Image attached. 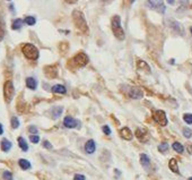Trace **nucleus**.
Returning <instances> with one entry per match:
<instances>
[{"instance_id":"f257e3e1","label":"nucleus","mask_w":192,"mask_h":180,"mask_svg":"<svg viewBox=\"0 0 192 180\" xmlns=\"http://www.w3.org/2000/svg\"><path fill=\"white\" fill-rule=\"evenodd\" d=\"M73 24H75L77 30H79L81 33H84V34H87V33H88L87 22H86V19H85L84 14L81 13L80 10H73Z\"/></svg>"},{"instance_id":"f03ea898","label":"nucleus","mask_w":192,"mask_h":180,"mask_svg":"<svg viewBox=\"0 0 192 180\" xmlns=\"http://www.w3.org/2000/svg\"><path fill=\"white\" fill-rule=\"evenodd\" d=\"M112 31H113V34L118 40L122 41L125 38L124 34V31L121 26V18L119 15H115L114 17L112 18Z\"/></svg>"},{"instance_id":"7ed1b4c3","label":"nucleus","mask_w":192,"mask_h":180,"mask_svg":"<svg viewBox=\"0 0 192 180\" xmlns=\"http://www.w3.org/2000/svg\"><path fill=\"white\" fill-rule=\"evenodd\" d=\"M21 51L24 53V56L30 60H36L38 58V56H40L37 48L33 45V44H31V43L24 44L23 48H21Z\"/></svg>"},{"instance_id":"20e7f679","label":"nucleus","mask_w":192,"mask_h":180,"mask_svg":"<svg viewBox=\"0 0 192 180\" xmlns=\"http://www.w3.org/2000/svg\"><path fill=\"white\" fill-rule=\"evenodd\" d=\"M14 94H15V87H14V84L11 81H7L4 84V98L5 101L7 103H9L14 98Z\"/></svg>"},{"instance_id":"39448f33","label":"nucleus","mask_w":192,"mask_h":180,"mask_svg":"<svg viewBox=\"0 0 192 180\" xmlns=\"http://www.w3.org/2000/svg\"><path fill=\"white\" fill-rule=\"evenodd\" d=\"M71 62L75 64V66H77V67H84L88 62V57L84 52H79V53H77L76 56L73 57Z\"/></svg>"},{"instance_id":"423d86ee","label":"nucleus","mask_w":192,"mask_h":180,"mask_svg":"<svg viewBox=\"0 0 192 180\" xmlns=\"http://www.w3.org/2000/svg\"><path fill=\"white\" fill-rule=\"evenodd\" d=\"M153 118L154 120L159 124L161 126H166L167 125V118H166V113L163 111V110H155L153 113Z\"/></svg>"},{"instance_id":"0eeeda50","label":"nucleus","mask_w":192,"mask_h":180,"mask_svg":"<svg viewBox=\"0 0 192 180\" xmlns=\"http://www.w3.org/2000/svg\"><path fill=\"white\" fill-rule=\"evenodd\" d=\"M127 94L129 95V98L131 99H141L144 96V92L140 87L138 86H130L129 90L127 91Z\"/></svg>"},{"instance_id":"6e6552de","label":"nucleus","mask_w":192,"mask_h":180,"mask_svg":"<svg viewBox=\"0 0 192 180\" xmlns=\"http://www.w3.org/2000/svg\"><path fill=\"white\" fill-rule=\"evenodd\" d=\"M44 74L49 78H57L58 76V67L57 66H47L44 67Z\"/></svg>"},{"instance_id":"1a4fd4ad","label":"nucleus","mask_w":192,"mask_h":180,"mask_svg":"<svg viewBox=\"0 0 192 180\" xmlns=\"http://www.w3.org/2000/svg\"><path fill=\"white\" fill-rule=\"evenodd\" d=\"M63 126L67 128H76L78 126V121L76 119H73V117H66L63 119Z\"/></svg>"},{"instance_id":"9d476101","label":"nucleus","mask_w":192,"mask_h":180,"mask_svg":"<svg viewBox=\"0 0 192 180\" xmlns=\"http://www.w3.org/2000/svg\"><path fill=\"white\" fill-rule=\"evenodd\" d=\"M120 136L125 141H131L132 139V132L128 127H123L122 129H120Z\"/></svg>"},{"instance_id":"9b49d317","label":"nucleus","mask_w":192,"mask_h":180,"mask_svg":"<svg viewBox=\"0 0 192 180\" xmlns=\"http://www.w3.org/2000/svg\"><path fill=\"white\" fill-rule=\"evenodd\" d=\"M96 150V145H95L94 139H89L87 141V143L85 144V151L88 153V154H93Z\"/></svg>"},{"instance_id":"f8f14e48","label":"nucleus","mask_w":192,"mask_h":180,"mask_svg":"<svg viewBox=\"0 0 192 180\" xmlns=\"http://www.w3.org/2000/svg\"><path fill=\"white\" fill-rule=\"evenodd\" d=\"M63 111V108L62 107H53L51 109V117L53 119H57V118H59L61 116V113Z\"/></svg>"},{"instance_id":"ddd939ff","label":"nucleus","mask_w":192,"mask_h":180,"mask_svg":"<svg viewBox=\"0 0 192 180\" xmlns=\"http://www.w3.org/2000/svg\"><path fill=\"white\" fill-rule=\"evenodd\" d=\"M136 136L138 139H140V141L142 142H146V139H147V130L138 128L136 130Z\"/></svg>"},{"instance_id":"4468645a","label":"nucleus","mask_w":192,"mask_h":180,"mask_svg":"<svg viewBox=\"0 0 192 180\" xmlns=\"http://www.w3.org/2000/svg\"><path fill=\"white\" fill-rule=\"evenodd\" d=\"M26 86L31 90H35L36 86H37V82L33 77H27L26 78Z\"/></svg>"},{"instance_id":"2eb2a0df","label":"nucleus","mask_w":192,"mask_h":180,"mask_svg":"<svg viewBox=\"0 0 192 180\" xmlns=\"http://www.w3.org/2000/svg\"><path fill=\"white\" fill-rule=\"evenodd\" d=\"M52 92L53 93H58V94H66L67 93V90L63 85H60V84H57L52 87Z\"/></svg>"},{"instance_id":"dca6fc26","label":"nucleus","mask_w":192,"mask_h":180,"mask_svg":"<svg viewBox=\"0 0 192 180\" xmlns=\"http://www.w3.org/2000/svg\"><path fill=\"white\" fill-rule=\"evenodd\" d=\"M168 167L171 169V171H173L174 173H180L179 170V165H177V161L175 159H171L170 162H168Z\"/></svg>"},{"instance_id":"f3484780","label":"nucleus","mask_w":192,"mask_h":180,"mask_svg":"<svg viewBox=\"0 0 192 180\" xmlns=\"http://www.w3.org/2000/svg\"><path fill=\"white\" fill-rule=\"evenodd\" d=\"M140 163L144 168H148L150 164V159L148 158L147 154H141L140 155Z\"/></svg>"},{"instance_id":"a211bd4d","label":"nucleus","mask_w":192,"mask_h":180,"mask_svg":"<svg viewBox=\"0 0 192 180\" xmlns=\"http://www.w3.org/2000/svg\"><path fill=\"white\" fill-rule=\"evenodd\" d=\"M11 148V143L8 141V139H2L1 141V150L4 151V152H8L9 150Z\"/></svg>"},{"instance_id":"6ab92c4d","label":"nucleus","mask_w":192,"mask_h":180,"mask_svg":"<svg viewBox=\"0 0 192 180\" xmlns=\"http://www.w3.org/2000/svg\"><path fill=\"white\" fill-rule=\"evenodd\" d=\"M148 6L151 8L163 7V0H148Z\"/></svg>"},{"instance_id":"aec40b11","label":"nucleus","mask_w":192,"mask_h":180,"mask_svg":"<svg viewBox=\"0 0 192 180\" xmlns=\"http://www.w3.org/2000/svg\"><path fill=\"white\" fill-rule=\"evenodd\" d=\"M18 164H19V167L23 169V170H28L31 169V163L25 159H21L18 161Z\"/></svg>"},{"instance_id":"412c9836","label":"nucleus","mask_w":192,"mask_h":180,"mask_svg":"<svg viewBox=\"0 0 192 180\" xmlns=\"http://www.w3.org/2000/svg\"><path fill=\"white\" fill-rule=\"evenodd\" d=\"M23 19H21V18H17V19H15V21L13 22V25H11V28L13 30H21V26H23Z\"/></svg>"},{"instance_id":"4be33fe9","label":"nucleus","mask_w":192,"mask_h":180,"mask_svg":"<svg viewBox=\"0 0 192 180\" xmlns=\"http://www.w3.org/2000/svg\"><path fill=\"white\" fill-rule=\"evenodd\" d=\"M18 145H19V147H21V150L24 151V152H26V151L28 150V145H27V143H26V141L24 139L23 137H18Z\"/></svg>"},{"instance_id":"5701e85b","label":"nucleus","mask_w":192,"mask_h":180,"mask_svg":"<svg viewBox=\"0 0 192 180\" xmlns=\"http://www.w3.org/2000/svg\"><path fill=\"white\" fill-rule=\"evenodd\" d=\"M172 147H173V150H174L175 152H177V153H183L184 147H183V145H182L181 143H179V142H175V143H173Z\"/></svg>"},{"instance_id":"b1692460","label":"nucleus","mask_w":192,"mask_h":180,"mask_svg":"<svg viewBox=\"0 0 192 180\" xmlns=\"http://www.w3.org/2000/svg\"><path fill=\"white\" fill-rule=\"evenodd\" d=\"M137 65H138V68H139V69H144V70H146V72H148V73L150 72L149 66H148V65L146 64L145 61H142V60H138V62H137Z\"/></svg>"},{"instance_id":"393cba45","label":"nucleus","mask_w":192,"mask_h":180,"mask_svg":"<svg viewBox=\"0 0 192 180\" xmlns=\"http://www.w3.org/2000/svg\"><path fill=\"white\" fill-rule=\"evenodd\" d=\"M6 34V30H5V24L4 22L0 19V41H2Z\"/></svg>"},{"instance_id":"a878e982","label":"nucleus","mask_w":192,"mask_h":180,"mask_svg":"<svg viewBox=\"0 0 192 180\" xmlns=\"http://www.w3.org/2000/svg\"><path fill=\"white\" fill-rule=\"evenodd\" d=\"M24 22H25L26 24H27V25H34L35 23H36V19H35L34 17H33V16H27V17L25 18V19H24Z\"/></svg>"},{"instance_id":"bb28decb","label":"nucleus","mask_w":192,"mask_h":180,"mask_svg":"<svg viewBox=\"0 0 192 180\" xmlns=\"http://www.w3.org/2000/svg\"><path fill=\"white\" fill-rule=\"evenodd\" d=\"M158 150H159V152H162V153H165V152L168 150V144H167L166 142H164V143H162V144H159Z\"/></svg>"},{"instance_id":"cd10ccee","label":"nucleus","mask_w":192,"mask_h":180,"mask_svg":"<svg viewBox=\"0 0 192 180\" xmlns=\"http://www.w3.org/2000/svg\"><path fill=\"white\" fill-rule=\"evenodd\" d=\"M11 127L14 129H17L19 127V120L16 118V117H13L11 118Z\"/></svg>"},{"instance_id":"c85d7f7f","label":"nucleus","mask_w":192,"mask_h":180,"mask_svg":"<svg viewBox=\"0 0 192 180\" xmlns=\"http://www.w3.org/2000/svg\"><path fill=\"white\" fill-rule=\"evenodd\" d=\"M183 120L189 125H192V115L191 113H185L183 116Z\"/></svg>"},{"instance_id":"c756f323","label":"nucleus","mask_w":192,"mask_h":180,"mask_svg":"<svg viewBox=\"0 0 192 180\" xmlns=\"http://www.w3.org/2000/svg\"><path fill=\"white\" fill-rule=\"evenodd\" d=\"M60 50L62 51V53H64V52L67 51L68 50V48H69V45H68V43H66V42H62V43H60Z\"/></svg>"},{"instance_id":"7c9ffc66","label":"nucleus","mask_w":192,"mask_h":180,"mask_svg":"<svg viewBox=\"0 0 192 180\" xmlns=\"http://www.w3.org/2000/svg\"><path fill=\"white\" fill-rule=\"evenodd\" d=\"M183 136H184V137H187V138H190V137H191V136H192L191 129L184 128V129H183Z\"/></svg>"},{"instance_id":"2f4dec72","label":"nucleus","mask_w":192,"mask_h":180,"mask_svg":"<svg viewBox=\"0 0 192 180\" xmlns=\"http://www.w3.org/2000/svg\"><path fill=\"white\" fill-rule=\"evenodd\" d=\"M30 141L32 142V143H34V144H37L38 142H40V137H38L37 135H31Z\"/></svg>"},{"instance_id":"473e14b6","label":"nucleus","mask_w":192,"mask_h":180,"mask_svg":"<svg viewBox=\"0 0 192 180\" xmlns=\"http://www.w3.org/2000/svg\"><path fill=\"white\" fill-rule=\"evenodd\" d=\"M4 178H5V180H13V175H11V172L5 171L4 172Z\"/></svg>"},{"instance_id":"72a5a7b5","label":"nucleus","mask_w":192,"mask_h":180,"mask_svg":"<svg viewBox=\"0 0 192 180\" xmlns=\"http://www.w3.org/2000/svg\"><path fill=\"white\" fill-rule=\"evenodd\" d=\"M102 130H103V133L106 134V135H110V134H111V129H110L109 126H103Z\"/></svg>"},{"instance_id":"f704fd0d","label":"nucleus","mask_w":192,"mask_h":180,"mask_svg":"<svg viewBox=\"0 0 192 180\" xmlns=\"http://www.w3.org/2000/svg\"><path fill=\"white\" fill-rule=\"evenodd\" d=\"M43 146H44L45 148H47V150H51V148H52V144L49 141H44V142H43Z\"/></svg>"},{"instance_id":"c9c22d12","label":"nucleus","mask_w":192,"mask_h":180,"mask_svg":"<svg viewBox=\"0 0 192 180\" xmlns=\"http://www.w3.org/2000/svg\"><path fill=\"white\" fill-rule=\"evenodd\" d=\"M86 177L83 176V175H79V173H77V175H75V177H73V180H85Z\"/></svg>"},{"instance_id":"e433bc0d","label":"nucleus","mask_w":192,"mask_h":180,"mask_svg":"<svg viewBox=\"0 0 192 180\" xmlns=\"http://www.w3.org/2000/svg\"><path fill=\"white\" fill-rule=\"evenodd\" d=\"M28 132L32 134H37V128L35 126H30L28 127Z\"/></svg>"},{"instance_id":"4c0bfd02","label":"nucleus","mask_w":192,"mask_h":180,"mask_svg":"<svg viewBox=\"0 0 192 180\" xmlns=\"http://www.w3.org/2000/svg\"><path fill=\"white\" fill-rule=\"evenodd\" d=\"M67 4H75V2H77L78 0H64Z\"/></svg>"},{"instance_id":"58836bf2","label":"nucleus","mask_w":192,"mask_h":180,"mask_svg":"<svg viewBox=\"0 0 192 180\" xmlns=\"http://www.w3.org/2000/svg\"><path fill=\"white\" fill-rule=\"evenodd\" d=\"M4 134V128H2V125L0 124V135H2Z\"/></svg>"},{"instance_id":"ea45409f","label":"nucleus","mask_w":192,"mask_h":180,"mask_svg":"<svg viewBox=\"0 0 192 180\" xmlns=\"http://www.w3.org/2000/svg\"><path fill=\"white\" fill-rule=\"evenodd\" d=\"M167 2L170 5H174V2H175V0H167Z\"/></svg>"},{"instance_id":"a19ab883","label":"nucleus","mask_w":192,"mask_h":180,"mask_svg":"<svg viewBox=\"0 0 192 180\" xmlns=\"http://www.w3.org/2000/svg\"><path fill=\"white\" fill-rule=\"evenodd\" d=\"M127 1H128L129 4H133L135 2V0H127Z\"/></svg>"},{"instance_id":"79ce46f5","label":"nucleus","mask_w":192,"mask_h":180,"mask_svg":"<svg viewBox=\"0 0 192 180\" xmlns=\"http://www.w3.org/2000/svg\"><path fill=\"white\" fill-rule=\"evenodd\" d=\"M190 32H191V35H192V26H191V28H190Z\"/></svg>"},{"instance_id":"37998d69","label":"nucleus","mask_w":192,"mask_h":180,"mask_svg":"<svg viewBox=\"0 0 192 180\" xmlns=\"http://www.w3.org/2000/svg\"><path fill=\"white\" fill-rule=\"evenodd\" d=\"M189 180H192V177H190V178H189Z\"/></svg>"},{"instance_id":"c03bdc74","label":"nucleus","mask_w":192,"mask_h":180,"mask_svg":"<svg viewBox=\"0 0 192 180\" xmlns=\"http://www.w3.org/2000/svg\"><path fill=\"white\" fill-rule=\"evenodd\" d=\"M8 1H10V0H8Z\"/></svg>"}]
</instances>
